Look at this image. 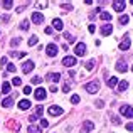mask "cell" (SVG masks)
I'll use <instances>...</instances> for the list:
<instances>
[{
	"instance_id": "obj_32",
	"label": "cell",
	"mask_w": 133,
	"mask_h": 133,
	"mask_svg": "<svg viewBox=\"0 0 133 133\" xmlns=\"http://www.w3.org/2000/svg\"><path fill=\"white\" fill-rule=\"evenodd\" d=\"M12 84H14V86H22V79H20V78H14Z\"/></svg>"
},
{
	"instance_id": "obj_44",
	"label": "cell",
	"mask_w": 133,
	"mask_h": 133,
	"mask_svg": "<svg viewBox=\"0 0 133 133\" xmlns=\"http://www.w3.org/2000/svg\"><path fill=\"white\" fill-rule=\"evenodd\" d=\"M127 130H128V131H133V123H128V125H127Z\"/></svg>"
},
{
	"instance_id": "obj_45",
	"label": "cell",
	"mask_w": 133,
	"mask_h": 133,
	"mask_svg": "<svg viewBox=\"0 0 133 133\" xmlns=\"http://www.w3.org/2000/svg\"><path fill=\"white\" fill-rule=\"evenodd\" d=\"M44 32H45V34H52V27H45Z\"/></svg>"
},
{
	"instance_id": "obj_20",
	"label": "cell",
	"mask_w": 133,
	"mask_h": 133,
	"mask_svg": "<svg viewBox=\"0 0 133 133\" xmlns=\"http://www.w3.org/2000/svg\"><path fill=\"white\" fill-rule=\"evenodd\" d=\"M108 81V86H110V88H115V86H118V78H110V79H106Z\"/></svg>"
},
{
	"instance_id": "obj_1",
	"label": "cell",
	"mask_w": 133,
	"mask_h": 133,
	"mask_svg": "<svg viewBox=\"0 0 133 133\" xmlns=\"http://www.w3.org/2000/svg\"><path fill=\"white\" fill-rule=\"evenodd\" d=\"M84 91H88L91 94H96L99 91V83L98 81H91V83H86L84 84Z\"/></svg>"
},
{
	"instance_id": "obj_5",
	"label": "cell",
	"mask_w": 133,
	"mask_h": 133,
	"mask_svg": "<svg viewBox=\"0 0 133 133\" xmlns=\"http://www.w3.org/2000/svg\"><path fill=\"white\" fill-rule=\"evenodd\" d=\"M45 52H47V56H51V57H56L59 52V47L56 44H49L47 47H45Z\"/></svg>"
},
{
	"instance_id": "obj_16",
	"label": "cell",
	"mask_w": 133,
	"mask_h": 133,
	"mask_svg": "<svg viewBox=\"0 0 133 133\" xmlns=\"http://www.w3.org/2000/svg\"><path fill=\"white\" fill-rule=\"evenodd\" d=\"M12 104H14V98H12V96L5 98V99L2 101V106H3V108H10V106H12Z\"/></svg>"
},
{
	"instance_id": "obj_19",
	"label": "cell",
	"mask_w": 133,
	"mask_h": 133,
	"mask_svg": "<svg viewBox=\"0 0 133 133\" xmlns=\"http://www.w3.org/2000/svg\"><path fill=\"white\" fill-rule=\"evenodd\" d=\"M27 131H29V133H42L41 127H36V125H30V127L27 128Z\"/></svg>"
},
{
	"instance_id": "obj_30",
	"label": "cell",
	"mask_w": 133,
	"mask_h": 133,
	"mask_svg": "<svg viewBox=\"0 0 133 133\" xmlns=\"http://www.w3.org/2000/svg\"><path fill=\"white\" fill-rule=\"evenodd\" d=\"M32 83H34V84H41V83H42V78H41V76H34Z\"/></svg>"
},
{
	"instance_id": "obj_3",
	"label": "cell",
	"mask_w": 133,
	"mask_h": 133,
	"mask_svg": "<svg viewBox=\"0 0 133 133\" xmlns=\"http://www.w3.org/2000/svg\"><path fill=\"white\" fill-rule=\"evenodd\" d=\"M34 96H36V99H37V101H44V99H45V96H47V91H45L42 86H39L37 89H34Z\"/></svg>"
},
{
	"instance_id": "obj_29",
	"label": "cell",
	"mask_w": 133,
	"mask_h": 133,
	"mask_svg": "<svg viewBox=\"0 0 133 133\" xmlns=\"http://www.w3.org/2000/svg\"><path fill=\"white\" fill-rule=\"evenodd\" d=\"M29 27H30V24L27 22V20H24V22L20 24V30H27V29H29Z\"/></svg>"
},
{
	"instance_id": "obj_7",
	"label": "cell",
	"mask_w": 133,
	"mask_h": 133,
	"mask_svg": "<svg viewBox=\"0 0 133 133\" xmlns=\"http://www.w3.org/2000/svg\"><path fill=\"white\" fill-rule=\"evenodd\" d=\"M74 54L76 56H84L86 54V44L84 42H79V44H76V49H74Z\"/></svg>"
},
{
	"instance_id": "obj_28",
	"label": "cell",
	"mask_w": 133,
	"mask_h": 133,
	"mask_svg": "<svg viewBox=\"0 0 133 133\" xmlns=\"http://www.w3.org/2000/svg\"><path fill=\"white\" fill-rule=\"evenodd\" d=\"M79 101H81V98H79L78 94H72V96H71V103H72V104H78Z\"/></svg>"
},
{
	"instance_id": "obj_4",
	"label": "cell",
	"mask_w": 133,
	"mask_h": 133,
	"mask_svg": "<svg viewBox=\"0 0 133 133\" xmlns=\"http://www.w3.org/2000/svg\"><path fill=\"white\" fill-rule=\"evenodd\" d=\"M47 113L51 115V116H59V115H62V113H64V110H62L61 106H56V104H52V106L47 110Z\"/></svg>"
},
{
	"instance_id": "obj_41",
	"label": "cell",
	"mask_w": 133,
	"mask_h": 133,
	"mask_svg": "<svg viewBox=\"0 0 133 133\" xmlns=\"http://www.w3.org/2000/svg\"><path fill=\"white\" fill-rule=\"evenodd\" d=\"M62 91H64V93H68V91H71V86H69L68 83H66V84L62 86Z\"/></svg>"
},
{
	"instance_id": "obj_43",
	"label": "cell",
	"mask_w": 133,
	"mask_h": 133,
	"mask_svg": "<svg viewBox=\"0 0 133 133\" xmlns=\"http://www.w3.org/2000/svg\"><path fill=\"white\" fill-rule=\"evenodd\" d=\"M36 120H37V115H30V116H29V121H30V123H34Z\"/></svg>"
},
{
	"instance_id": "obj_31",
	"label": "cell",
	"mask_w": 133,
	"mask_h": 133,
	"mask_svg": "<svg viewBox=\"0 0 133 133\" xmlns=\"http://www.w3.org/2000/svg\"><path fill=\"white\" fill-rule=\"evenodd\" d=\"M2 5H3V7H5V9H10V7H12V5H14V0H5V2H3V3H2Z\"/></svg>"
},
{
	"instance_id": "obj_37",
	"label": "cell",
	"mask_w": 133,
	"mask_h": 133,
	"mask_svg": "<svg viewBox=\"0 0 133 133\" xmlns=\"http://www.w3.org/2000/svg\"><path fill=\"white\" fill-rule=\"evenodd\" d=\"M94 104H96V108H99V110H101V108L104 106V103H103V101H101V99H98V101H96V103H94Z\"/></svg>"
},
{
	"instance_id": "obj_18",
	"label": "cell",
	"mask_w": 133,
	"mask_h": 133,
	"mask_svg": "<svg viewBox=\"0 0 133 133\" xmlns=\"http://www.w3.org/2000/svg\"><path fill=\"white\" fill-rule=\"evenodd\" d=\"M127 69H128V66L125 64L123 61H120V62L116 64V71H120V72H127Z\"/></svg>"
},
{
	"instance_id": "obj_21",
	"label": "cell",
	"mask_w": 133,
	"mask_h": 133,
	"mask_svg": "<svg viewBox=\"0 0 133 133\" xmlns=\"http://www.w3.org/2000/svg\"><path fill=\"white\" fill-rule=\"evenodd\" d=\"M127 89H128V81L118 83V91H127Z\"/></svg>"
},
{
	"instance_id": "obj_9",
	"label": "cell",
	"mask_w": 133,
	"mask_h": 133,
	"mask_svg": "<svg viewBox=\"0 0 133 133\" xmlns=\"http://www.w3.org/2000/svg\"><path fill=\"white\" fill-rule=\"evenodd\" d=\"M130 45H131L130 37H128V36H125V37H123V41L120 42V51H128V49H130Z\"/></svg>"
},
{
	"instance_id": "obj_13",
	"label": "cell",
	"mask_w": 133,
	"mask_h": 133,
	"mask_svg": "<svg viewBox=\"0 0 133 133\" xmlns=\"http://www.w3.org/2000/svg\"><path fill=\"white\" fill-rule=\"evenodd\" d=\"M32 22L34 24H42L44 22V15H42V14H39V12H34L32 14Z\"/></svg>"
},
{
	"instance_id": "obj_10",
	"label": "cell",
	"mask_w": 133,
	"mask_h": 133,
	"mask_svg": "<svg viewBox=\"0 0 133 133\" xmlns=\"http://www.w3.org/2000/svg\"><path fill=\"white\" fill-rule=\"evenodd\" d=\"M125 7H127V2H123V0H115L113 2V9L116 10V12H123Z\"/></svg>"
},
{
	"instance_id": "obj_42",
	"label": "cell",
	"mask_w": 133,
	"mask_h": 133,
	"mask_svg": "<svg viewBox=\"0 0 133 133\" xmlns=\"http://www.w3.org/2000/svg\"><path fill=\"white\" fill-rule=\"evenodd\" d=\"M41 127H42V128H47V127H49L47 120H41Z\"/></svg>"
},
{
	"instance_id": "obj_48",
	"label": "cell",
	"mask_w": 133,
	"mask_h": 133,
	"mask_svg": "<svg viewBox=\"0 0 133 133\" xmlns=\"http://www.w3.org/2000/svg\"><path fill=\"white\" fill-rule=\"evenodd\" d=\"M131 71H133V66H131Z\"/></svg>"
},
{
	"instance_id": "obj_2",
	"label": "cell",
	"mask_w": 133,
	"mask_h": 133,
	"mask_svg": "<svg viewBox=\"0 0 133 133\" xmlns=\"http://www.w3.org/2000/svg\"><path fill=\"white\" fill-rule=\"evenodd\" d=\"M120 113L123 115L125 118H133V108L130 104H121L120 106Z\"/></svg>"
},
{
	"instance_id": "obj_8",
	"label": "cell",
	"mask_w": 133,
	"mask_h": 133,
	"mask_svg": "<svg viewBox=\"0 0 133 133\" xmlns=\"http://www.w3.org/2000/svg\"><path fill=\"white\" fill-rule=\"evenodd\" d=\"M62 64H64L66 68H74V66H76V57H72V56H66V57L62 59Z\"/></svg>"
},
{
	"instance_id": "obj_34",
	"label": "cell",
	"mask_w": 133,
	"mask_h": 133,
	"mask_svg": "<svg viewBox=\"0 0 133 133\" xmlns=\"http://www.w3.org/2000/svg\"><path fill=\"white\" fill-rule=\"evenodd\" d=\"M15 64H7V71H9V72H15Z\"/></svg>"
},
{
	"instance_id": "obj_14",
	"label": "cell",
	"mask_w": 133,
	"mask_h": 133,
	"mask_svg": "<svg viewBox=\"0 0 133 133\" xmlns=\"http://www.w3.org/2000/svg\"><path fill=\"white\" fill-rule=\"evenodd\" d=\"M111 32H113V25H111V24H104V25L101 27V34H103V36H110Z\"/></svg>"
},
{
	"instance_id": "obj_40",
	"label": "cell",
	"mask_w": 133,
	"mask_h": 133,
	"mask_svg": "<svg viewBox=\"0 0 133 133\" xmlns=\"http://www.w3.org/2000/svg\"><path fill=\"white\" fill-rule=\"evenodd\" d=\"M88 30H89L91 34H94V32H96V25H93V24H91V25L88 27Z\"/></svg>"
},
{
	"instance_id": "obj_25",
	"label": "cell",
	"mask_w": 133,
	"mask_h": 133,
	"mask_svg": "<svg viewBox=\"0 0 133 133\" xmlns=\"http://www.w3.org/2000/svg\"><path fill=\"white\" fill-rule=\"evenodd\" d=\"M2 93L3 94H9L10 93V84H9V83H3V84H2Z\"/></svg>"
},
{
	"instance_id": "obj_12",
	"label": "cell",
	"mask_w": 133,
	"mask_h": 133,
	"mask_svg": "<svg viewBox=\"0 0 133 133\" xmlns=\"http://www.w3.org/2000/svg\"><path fill=\"white\" fill-rule=\"evenodd\" d=\"M32 69H34V62L32 61H25L22 64V71L25 72V74H27V72H32Z\"/></svg>"
},
{
	"instance_id": "obj_17",
	"label": "cell",
	"mask_w": 133,
	"mask_h": 133,
	"mask_svg": "<svg viewBox=\"0 0 133 133\" xmlns=\"http://www.w3.org/2000/svg\"><path fill=\"white\" fill-rule=\"evenodd\" d=\"M52 27L57 29V30H62V20L61 19H54L52 20Z\"/></svg>"
},
{
	"instance_id": "obj_23",
	"label": "cell",
	"mask_w": 133,
	"mask_h": 133,
	"mask_svg": "<svg viewBox=\"0 0 133 133\" xmlns=\"http://www.w3.org/2000/svg\"><path fill=\"white\" fill-rule=\"evenodd\" d=\"M94 66H96V61H94V59H89V61L86 62V69H88V71L94 69Z\"/></svg>"
},
{
	"instance_id": "obj_38",
	"label": "cell",
	"mask_w": 133,
	"mask_h": 133,
	"mask_svg": "<svg viewBox=\"0 0 133 133\" xmlns=\"http://www.w3.org/2000/svg\"><path fill=\"white\" fill-rule=\"evenodd\" d=\"M10 44H12V45H19L20 44V39H19V37H17V39H12V41H10Z\"/></svg>"
},
{
	"instance_id": "obj_47",
	"label": "cell",
	"mask_w": 133,
	"mask_h": 133,
	"mask_svg": "<svg viewBox=\"0 0 133 133\" xmlns=\"http://www.w3.org/2000/svg\"><path fill=\"white\" fill-rule=\"evenodd\" d=\"M0 64H7V57H2V59H0Z\"/></svg>"
},
{
	"instance_id": "obj_36",
	"label": "cell",
	"mask_w": 133,
	"mask_h": 133,
	"mask_svg": "<svg viewBox=\"0 0 133 133\" xmlns=\"http://www.w3.org/2000/svg\"><path fill=\"white\" fill-rule=\"evenodd\" d=\"M62 9L64 10H72V5L71 3H62Z\"/></svg>"
},
{
	"instance_id": "obj_15",
	"label": "cell",
	"mask_w": 133,
	"mask_h": 133,
	"mask_svg": "<svg viewBox=\"0 0 133 133\" xmlns=\"http://www.w3.org/2000/svg\"><path fill=\"white\" fill-rule=\"evenodd\" d=\"M30 104H32V103H30V101L29 99H20L19 101V110H29V108H30Z\"/></svg>"
},
{
	"instance_id": "obj_46",
	"label": "cell",
	"mask_w": 133,
	"mask_h": 133,
	"mask_svg": "<svg viewBox=\"0 0 133 133\" xmlns=\"http://www.w3.org/2000/svg\"><path fill=\"white\" fill-rule=\"evenodd\" d=\"M49 91H51V93H56V91H57V88H56V84H52V86H51V89H49Z\"/></svg>"
},
{
	"instance_id": "obj_26",
	"label": "cell",
	"mask_w": 133,
	"mask_h": 133,
	"mask_svg": "<svg viewBox=\"0 0 133 133\" xmlns=\"http://www.w3.org/2000/svg\"><path fill=\"white\" fill-rule=\"evenodd\" d=\"M99 17H101V20H108V22L111 20V15H110L108 12H101V14H99Z\"/></svg>"
},
{
	"instance_id": "obj_24",
	"label": "cell",
	"mask_w": 133,
	"mask_h": 133,
	"mask_svg": "<svg viewBox=\"0 0 133 133\" xmlns=\"http://www.w3.org/2000/svg\"><path fill=\"white\" fill-rule=\"evenodd\" d=\"M62 37H64V39H66V41H68V42H69V44H72V42H76V37H72V36H71V34H68V32H66V34H64V36H62Z\"/></svg>"
},
{
	"instance_id": "obj_33",
	"label": "cell",
	"mask_w": 133,
	"mask_h": 133,
	"mask_svg": "<svg viewBox=\"0 0 133 133\" xmlns=\"http://www.w3.org/2000/svg\"><path fill=\"white\" fill-rule=\"evenodd\" d=\"M22 93H24V94H30V93H34V91H32V88H30V86H24Z\"/></svg>"
},
{
	"instance_id": "obj_11",
	"label": "cell",
	"mask_w": 133,
	"mask_h": 133,
	"mask_svg": "<svg viewBox=\"0 0 133 133\" xmlns=\"http://www.w3.org/2000/svg\"><path fill=\"white\" fill-rule=\"evenodd\" d=\"M47 79L49 83H52V84H56V83H59V79H61V74L59 72H51V74H47Z\"/></svg>"
},
{
	"instance_id": "obj_6",
	"label": "cell",
	"mask_w": 133,
	"mask_h": 133,
	"mask_svg": "<svg viewBox=\"0 0 133 133\" xmlns=\"http://www.w3.org/2000/svg\"><path fill=\"white\" fill-rule=\"evenodd\" d=\"M94 130V123L93 121H89V120H86L84 123L81 125V131L83 133H89V131H93Z\"/></svg>"
},
{
	"instance_id": "obj_39",
	"label": "cell",
	"mask_w": 133,
	"mask_h": 133,
	"mask_svg": "<svg viewBox=\"0 0 133 133\" xmlns=\"http://www.w3.org/2000/svg\"><path fill=\"white\" fill-rule=\"evenodd\" d=\"M42 113H44V108H42V104H39V106H37V115L42 116Z\"/></svg>"
},
{
	"instance_id": "obj_35",
	"label": "cell",
	"mask_w": 133,
	"mask_h": 133,
	"mask_svg": "<svg viewBox=\"0 0 133 133\" xmlns=\"http://www.w3.org/2000/svg\"><path fill=\"white\" fill-rule=\"evenodd\" d=\"M111 121H113V125H120V123H121L118 116H111Z\"/></svg>"
},
{
	"instance_id": "obj_27",
	"label": "cell",
	"mask_w": 133,
	"mask_h": 133,
	"mask_svg": "<svg viewBox=\"0 0 133 133\" xmlns=\"http://www.w3.org/2000/svg\"><path fill=\"white\" fill-rule=\"evenodd\" d=\"M37 42H39V37H37V36H32L29 39V45H36Z\"/></svg>"
},
{
	"instance_id": "obj_22",
	"label": "cell",
	"mask_w": 133,
	"mask_h": 133,
	"mask_svg": "<svg viewBox=\"0 0 133 133\" xmlns=\"http://www.w3.org/2000/svg\"><path fill=\"white\" fill-rule=\"evenodd\" d=\"M128 20H130V17L123 14V15H120V20H118V22H120L121 25H127V24H128Z\"/></svg>"
}]
</instances>
